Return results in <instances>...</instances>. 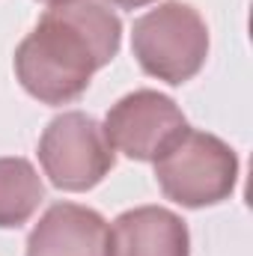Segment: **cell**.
<instances>
[{"label":"cell","mask_w":253,"mask_h":256,"mask_svg":"<svg viewBox=\"0 0 253 256\" xmlns=\"http://www.w3.org/2000/svg\"><path fill=\"white\" fill-rule=\"evenodd\" d=\"M122 21L104 0H48L15 48V74L42 104L78 102L92 74L120 54Z\"/></svg>","instance_id":"obj_1"},{"label":"cell","mask_w":253,"mask_h":256,"mask_svg":"<svg viewBox=\"0 0 253 256\" xmlns=\"http://www.w3.org/2000/svg\"><path fill=\"white\" fill-rule=\"evenodd\" d=\"M45 200V185L27 158H0V230L24 226Z\"/></svg>","instance_id":"obj_8"},{"label":"cell","mask_w":253,"mask_h":256,"mask_svg":"<svg viewBox=\"0 0 253 256\" xmlns=\"http://www.w3.org/2000/svg\"><path fill=\"white\" fill-rule=\"evenodd\" d=\"M102 128L114 152H122L131 161H155L188 128V120L170 96L134 90L108 110Z\"/></svg>","instance_id":"obj_5"},{"label":"cell","mask_w":253,"mask_h":256,"mask_svg":"<svg viewBox=\"0 0 253 256\" xmlns=\"http://www.w3.org/2000/svg\"><path fill=\"white\" fill-rule=\"evenodd\" d=\"M104 3H114V6H120V9H140V6H149V3H155V0H104Z\"/></svg>","instance_id":"obj_9"},{"label":"cell","mask_w":253,"mask_h":256,"mask_svg":"<svg viewBox=\"0 0 253 256\" xmlns=\"http://www.w3.org/2000/svg\"><path fill=\"white\" fill-rule=\"evenodd\" d=\"M24 256H108V220L96 208L54 202L33 226Z\"/></svg>","instance_id":"obj_6"},{"label":"cell","mask_w":253,"mask_h":256,"mask_svg":"<svg viewBox=\"0 0 253 256\" xmlns=\"http://www.w3.org/2000/svg\"><path fill=\"white\" fill-rule=\"evenodd\" d=\"M39 161L54 188L84 194L96 188L116 164V152L90 114L66 110L39 137Z\"/></svg>","instance_id":"obj_4"},{"label":"cell","mask_w":253,"mask_h":256,"mask_svg":"<svg viewBox=\"0 0 253 256\" xmlns=\"http://www.w3.org/2000/svg\"><path fill=\"white\" fill-rule=\"evenodd\" d=\"M131 51L146 74L179 86L206 66L208 27L190 3L167 0L134 21Z\"/></svg>","instance_id":"obj_3"},{"label":"cell","mask_w":253,"mask_h":256,"mask_svg":"<svg viewBox=\"0 0 253 256\" xmlns=\"http://www.w3.org/2000/svg\"><path fill=\"white\" fill-rule=\"evenodd\" d=\"M155 179L167 200L206 208L230 200L238 182V155L214 134L185 128L158 158Z\"/></svg>","instance_id":"obj_2"},{"label":"cell","mask_w":253,"mask_h":256,"mask_svg":"<svg viewBox=\"0 0 253 256\" xmlns=\"http://www.w3.org/2000/svg\"><path fill=\"white\" fill-rule=\"evenodd\" d=\"M108 256H190L188 226L164 206L128 208L108 230Z\"/></svg>","instance_id":"obj_7"}]
</instances>
